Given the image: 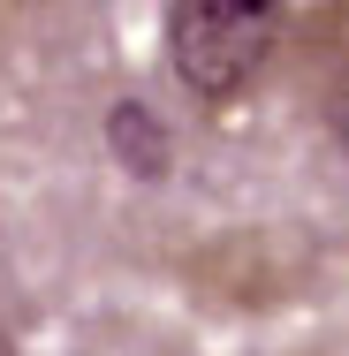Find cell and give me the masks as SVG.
<instances>
[{"label": "cell", "mask_w": 349, "mask_h": 356, "mask_svg": "<svg viewBox=\"0 0 349 356\" xmlns=\"http://www.w3.org/2000/svg\"><path fill=\"white\" fill-rule=\"evenodd\" d=\"M281 46H288L281 0H175L167 8V69L212 114L251 99Z\"/></svg>", "instance_id": "1"}, {"label": "cell", "mask_w": 349, "mask_h": 356, "mask_svg": "<svg viewBox=\"0 0 349 356\" xmlns=\"http://www.w3.org/2000/svg\"><path fill=\"white\" fill-rule=\"evenodd\" d=\"M107 152L137 182H167V167H175V137H167V122L144 99H114L107 106Z\"/></svg>", "instance_id": "2"}, {"label": "cell", "mask_w": 349, "mask_h": 356, "mask_svg": "<svg viewBox=\"0 0 349 356\" xmlns=\"http://www.w3.org/2000/svg\"><path fill=\"white\" fill-rule=\"evenodd\" d=\"M311 46H319V83H311V106H319V122L334 129V144L349 152V8H319Z\"/></svg>", "instance_id": "3"}, {"label": "cell", "mask_w": 349, "mask_h": 356, "mask_svg": "<svg viewBox=\"0 0 349 356\" xmlns=\"http://www.w3.org/2000/svg\"><path fill=\"white\" fill-rule=\"evenodd\" d=\"M0 356H15V334H8V318H0Z\"/></svg>", "instance_id": "4"}, {"label": "cell", "mask_w": 349, "mask_h": 356, "mask_svg": "<svg viewBox=\"0 0 349 356\" xmlns=\"http://www.w3.org/2000/svg\"><path fill=\"white\" fill-rule=\"evenodd\" d=\"M0 15H8V8H0Z\"/></svg>", "instance_id": "5"}]
</instances>
